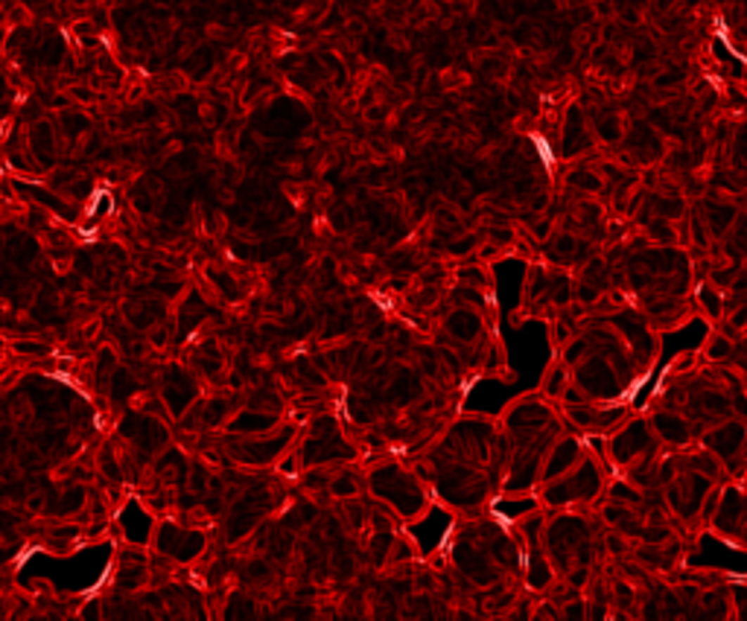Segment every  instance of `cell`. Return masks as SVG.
Here are the masks:
<instances>
[{
	"mask_svg": "<svg viewBox=\"0 0 747 621\" xmlns=\"http://www.w3.org/2000/svg\"><path fill=\"white\" fill-rule=\"evenodd\" d=\"M657 426H660L663 438L675 440V443H680V440L689 438V423H683L677 414H665V417L660 414V417H657Z\"/></svg>",
	"mask_w": 747,
	"mask_h": 621,
	"instance_id": "2",
	"label": "cell"
},
{
	"mask_svg": "<svg viewBox=\"0 0 747 621\" xmlns=\"http://www.w3.org/2000/svg\"><path fill=\"white\" fill-rule=\"evenodd\" d=\"M578 455V443L575 440H563V443H558L555 446V452H552V458L546 461V470H543V476L546 478H555V476H561V473H569L575 467V458Z\"/></svg>",
	"mask_w": 747,
	"mask_h": 621,
	"instance_id": "1",
	"label": "cell"
}]
</instances>
